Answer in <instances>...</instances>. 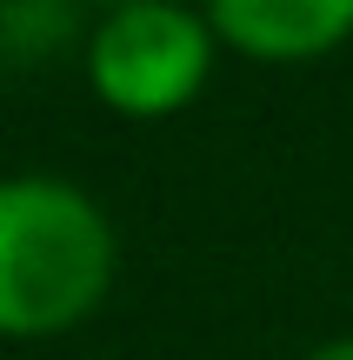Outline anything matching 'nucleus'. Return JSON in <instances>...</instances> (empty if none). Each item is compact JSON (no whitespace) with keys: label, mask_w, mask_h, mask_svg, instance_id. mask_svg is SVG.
Masks as SVG:
<instances>
[{"label":"nucleus","mask_w":353,"mask_h":360,"mask_svg":"<svg viewBox=\"0 0 353 360\" xmlns=\"http://www.w3.org/2000/svg\"><path fill=\"white\" fill-rule=\"evenodd\" d=\"M207 27L247 60H320L353 40V0H200Z\"/></svg>","instance_id":"7ed1b4c3"},{"label":"nucleus","mask_w":353,"mask_h":360,"mask_svg":"<svg viewBox=\"0 0 353 360\" xmlns=\"http://www.w3.org/2000/svg\"><path fill=\"white\" fill-rule=\"evenodd\" d=\"M220 34L187 0H133L107 7L87 34V87L127 120H167L200 101Z\"/></svg>","instance_id":"f03ea898"},{"label":"nucleus","mask_w":353,"mask_h":360,"mask_svg":"<svg viewBox=\"0 0 353 360\" xmlns=\"http://www.w3.org/2000/svg\"><path fill=\"white\" fill-rule=\"evenodd\" d=\"M300 360H353V334H340V340H320V347H307Z\"/></svg>","instance_id":"20e7f679"},{"label":"nucleus","mask_w":353,"mask_h":360,"mask_svg":"<svg viewBox=\"0 0 353 360\" xmlns=\"http://www.w3.org/2000/svg\"><path fill=\"white\" fill-rule=\"evenodd\" d=\"M114 227L100 200L53 174L0 180V340L80 327L114 287Z\"/></svg>","instance_id":"f257e3e1"},{"label":"nucleus","mask_w":353,"mask_h":360,"mask_svg":"<svg viewBox=\"0 0 353 360\" xmlns=\"http://www.w3.org/2000/svg\"><path fill=\"white\" fill-rule=\"evenodd\" d=\"M107 7H133V0H107Z\"/></svg>","instance_id":"39448f33"}]
</instances>
